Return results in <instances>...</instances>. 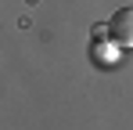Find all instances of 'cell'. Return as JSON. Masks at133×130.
I'll list each match as a JSON object with an SVG mask.
<instances>
[{
	"mask_svg": "<svg viewBox=\"0 0 133 130\" xmlns=\"http://www.w3.org/2000/svg\"><path fill=\"white\" fill-rule=\"evenodd\" d=\"M108 40L119 43V47H133V7H122L115 11L108 22Z\"/></svg>",
	"mask_w": 133,
	"mask_h": 130,
	"instance_id": "obj_1",
	"label": "cell"
},
{
	"mask_svg": "<svg viewBox=\"0 0 133 130\" xmlns=\"http://www.w3.org/2000/svg\"><path fill=\"white\" fill-rule=\"evenodd\" d=\"M119 43H108V40H94V58L101 65H111V62H119V51H115Z\"/></svg>",
	"mask_w": 133,
	"mask_h": 130,
	"instance_id": "obj_2",
	"label": "cell"
}]
</instances>
